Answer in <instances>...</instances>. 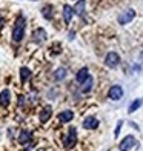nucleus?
<instances>
[{
    "instance_id": "15",
    "label": "nucleus",
    "mask_w": 143,
    "mask_h": 151,
    "mask_svg": "<svg viewBox=\"0 0 143 151\" xmlns=\"http://www.w3.org/2000/svg\"><path fill=\"white\" fill-rule=\"evenodd\" d=\"M31 137H32L31 131H22L20 136H19V142L22 143V145H25V143H28L31 140Z\"/></svg>"
},
{
    "instance_id": "12",
    "label": "nucleus",
    "mask_w": 143,
    "mask_h": 151,
    "mask_svg": "<svg viewBox=\"0 0 143 151\" xmlns=\"http://www.w3.org/2000/svg\"><path fill=\"white\" fill-rule=\"evenodd\" d=\"M88 77H89V71H88V68H82V70L77 73V76H76V80L79 82V83H83Z\"/></svg>"
},
{
    "instance_id": "7",
    "label": "nucleus",
    "mask_w": 143,
    "mask_h": 151,
    "mask_svg": "<svg viewBox=\"0 0 143 151\" xmlns=\"http://www.w3.org/2000/svg\"><path fill=\"white\" fill-rule=\"evenodd\" d=\"M46 37H48V36H46V31L42 29V28H39V29H36V31L32 32V40H34L36 43H42Z\"/></svg>"
},
{
    "instance_id": "19",
    "label": "nucleus",
    "mask_w": 143,
    "mask_h": 151,
    "mask_svg": "<svg viewBox=\"0 0 143 151\" xmlns=\"http://www.w3.org/2000/svg\"><path fill=\"white\" fill-rule=\"evenodd\" d=\"M54 76H56V80H63L65 76H66V70H65V68H60V70L56 71Z\"/></svg>"
},
{
    "instance_id": "11",
    "label": "nucleus",
    "mask_w": 143,
    "mask_h": 151,
    "mask_svg": "<svg viewBox=\"0 0 143 151\" xmlns=\"http://www.w3.org/2000/svg\"><path fill=\"white\" fill-rule=\"evenodd\" d=\"M72 14H74V9L71 8L69 5H65L63 6V20H65V23H69L71 22Z\"/></svg>"
},
{
    "instance_id": "8",
    "label": "nucleus",
    "mask_w": 143,
    "mask_h": 151,
    "mask_svg": "<svg viewBox=\"0 0 143 151\" xmlns=\"http://www.w3.org/2000/svg\"><path fill=\"white\" fill-rule=\"evenodd\" d=\"M83 127L86 129H95V128L99 127V120L95 119V117H92V116H89V117H86L83 120Z\"/></svg>"
},
{
    "instance_id": "1",
    "label": "nucleus",
    "mask_w": 143,
    "mask_h": 151,
    "mask_svg": "<svg viewBox=\"0 0 143 151\" xmlns=\"http://www.w3.org/2000/svg\"><path fill=\"white\" fill-rule=\"evenodd\" d=\"M25 36V19L23 16H19L16 23H14V29H12V40L14 42H20Z\"/></svg>"
},
{
    "instance_id": "18",
    "label": "nucleus",
    "mask_w": 143,
    "mask_h": 151,
    "mask_svg": "<svg viewBox=\"0 0 143 151\" xmlns=\"http://www.w3.org/2000/svg\"><path fill=\"white\" fill-rule=\"evenodd\" d=\"M91 88H92V77L89 76V77H88V79L83 82V88H82V91H83V93H88V91L91 90Z\"/></svg>"
},
{
    "instance_id": "14",
    "label": "nucleus",
    "mask_w": 143,
    "mask_h": 151,
    "mask_svg": "<svg viewBox=\"0 0 143 151\" xmlns=\"http://www.w3.org/2000/svg\"><path fill=\"white\" fill-rule=\"evenodd\" d=\"M51 116H52V108L51 106H48V108H45L42 113H40V122L42 123H45V122H48L51 119Z\"/></svg>"
},
{
    "instance_id": "13",
    "label": "nucleus",
    "mask_w": 143,
    "mask_h": 151,
    "mask_svg": "<svg viewBox=\"0 0 143 151\" xmlns=\"http://www.w3.org/2000/svg\"><path fill=\"white\" fill-rule=\"evenodd\" d=\"M72 117H74V113H72V111H69V109H66V111L60 113L59 120L62 122V123H66V122H71V120H72Z\"/></svg>"
},
{
    "instance_id": "4",
    "label": "nucleus",
    "mask_w": 143,
    "mask_h": 151,
    "mask_svg": "<svg viewBox=\"0 0 143 151\" xmlns=\"http://www.w3.org/2000/svg\"><path fill=\"white\" fill-rule=\"evenodd\" d=\"M135 17V11L134 9H126L125 12H122V14L119 16V23L120 25H126V23H129L131 20Z\"/></svg>"
},
{
    "instance_id": "3",
    "label": "nucleus",
    "mask_w": 143,
    "mask_h": 151,
    "mask_svg": "<svg viewBox=\"0 0 143 151\" xmlns=\"http://www.w3.org/2000/svg\"><path fill=\"white\" fill-rule=\"evenodd\" d=\"M134 145H135V137H134V136H126L125 139L120 142L119 150H120V151H129Z\"/></svg>"
},
{
    "instance_id": "20",
    "label": "nucleus",
    "mask_w": 143,
    "mask_h": 151,
    "mask_svg": "<svg viewBox=\"0 0 143 151\" xmlns=\"http://www.w3.org/2000/svg\"><path fill=\"white\" fill-rule=\"evenodd\" d=\"M42 12H43L45 19H51L52 17V6H45V8L42 9Z\"/></svg>"
},
{
    "instance_id": "16",
    "label": "nucleus",
    "mask_w": 143,
    "mask_h": 151,
    "mask_svg": "<svg viewBox=\"0 0 143 151\" xmlns=\"http://www.w3.org/2000/svg\"><path fill=\"white\" fill-rule=\"evenodd\" d=\"M142 104H143V100L142 99H135L131 105H129V108H128V113H134V111H137V109L142 106Z\"/></svg>"
},
{
    "instance_id": "10",
    "label": "nucleus",
    "mask_w": 143,
    "mask_h": 151,
    "mask_svg": "<svg viewBox=\"0 0 143 151\" xmlns=\"http://www.w3.org/2000/svg\"><path fill=\"white\" fill-rule=\"evenodd\" d=\"M85 8H86V0H79L72 9H74V12H76L77 16H83L85 14Z\"/></svg>"
},
{
    "instance_id": "17",
    "label": "nucleus",
    "mask_w": 143,
    "mask_h": 151,
    "mask_svg": "<svg viewBox=\"0 0 143 151\" xmlns=\"http://www.w3.org/2000/svg\"><path fill=\"white\" fill-rule=\"evenodd\" d=\"M29 76H31V71H29L26 66L20 68V79H22V82H23V83H25V82L29 79Z\"/></svg>"
},
{
    "instance_id": "6",
    "label": "nucleus",
    "mask_w": 143,
    "mask_h": 151,
    "mask_svg": "<svg viewBox=\"0 0 143 151\" xmlns=\"http://www.w3.org/2000/svg\"><path fill=\"white\" fill-rule=\"evenodd\" d=\"M105 63L106 66H109V68H115L119 63H120V57H119V54L117 52H108V56L105 59Z\"/></svg>"
},
{
    "instance_id": "2",
    "label": "nucleus",
    "mask_w": 143,
    "mask_h": 151,
    "mask_svg": "<svg viewBox=\"0 0 143 151\" xmlns=\"http://www.w3.org/2000/svg\"><path fill=\"white\" fill-rule=\"evenodd\" d=\"M76 142H77V131L74 128H71L69 129V133H68V136L65 137V140H63V145H65V148H72L74 145H76Z\"/></svg>"
},
{
    "instance_id": "21",
    "label": "nucleus",
    "mask_w": 143,
    "mask_h": 151,
    "mask_svg": "<svg viewBox=\"0 0 143 151\" xmlns=\"http://www.w3.org/2000/svg\"><path fill=\"white\" fill-rule=\"evenodd\" d=\"M122 125H123V122H122V120H119V123H117V129H115V136L119 134V131H120V128H122Z\"/></svg>"
},
{
    "instance_id": "5",
    "label": "nucleus",
    "mask_w": 143,
    "mask_h": 151,
    "mask_svg": "<svg viewBox=\"0 0 143 151\" xmlns=\"http://www.w3.org/2000/svg\"><path fill=\"white\" fill-rule=\"evenodd\" d=\"M111 100H120L123 97V88L120 85H114L112 88H109V93H108Z\"/></svg>"
},
{
    "instance_id": "9",
    "label": "nucleus",
    "mask_w": 143,
    "mask_h": 151,
    "mask_svg": "<svg viewBox=\"0 0 143 151\" xmlns=\"http://www.w3.org/2000/svg\"><path fill=\"white\" fill-rule=\"evenodd\" d=\"M11 102V91L9 90H3L0 93V105L2 106H8Z\"/></svg>"
}]
</instances>
